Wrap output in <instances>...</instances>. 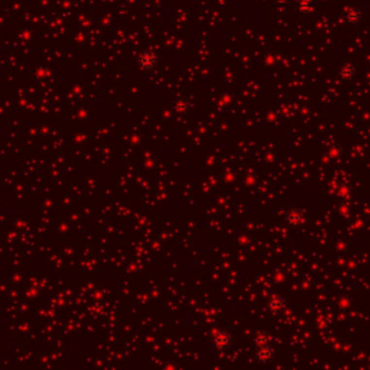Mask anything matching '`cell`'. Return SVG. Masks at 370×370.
Listing matches in <instances>:
<instances>
[{
  "instance_id": "obj_1",
  "label": "cell",
  "mask_w": 370,
  "mask_h": 370,
  "mask_svg": "<svg viewBox=\"0 0 370 370\" xmlns=\"http://www.w3.org/2000/svg\"><path fill=\"white\" fill-rule=\"evenodd\" d=\"M253 343L256 346V357L260 363H269L275 357V350L270 346L269 334L268 333H257L253 338Z\"/></svg>"
},
{
  "instance_id": "obj_2",
  "label": "cell",
  "mask_w": 370,
  "mask_h": 370,
  "mask_svg": "<svg viewBox=\"0 0 370 370\" xmlns=\"http://www.w3.org/2000/svg\"><path fill=\"white\" fill-rule=\"evenodd\" d=\"M230 343H232V336H230L227 331H224V330L217 331V333L213 336V344H214V347L219 349V350H226V349L230 346Z\"/></svg>"
},
{
  "instance_id": "obj_3",
  "label": "cell",
  "mask_w": 370,
  "mask_h": 370,
  "mask_svg": "<svg viewBox=\"0 0 370 370\" xmlns=\"http://www.w3.org/2000/svg\"><path fill=\"white\" fill-rule=\"evenodd\" d=\"M337 77H338V80H341L344 83H349V81L354 80V77H356V67L353 64H350V62L341 65L337 69Z\"/></svg>"
},
{
  "instance_id": "obj_4",
  "label": "cell",
  "mask_w": 370,
  "mask_h": 370,
  "mask_svg": "<svg viewBox=\"0 0 370 370\" xmlns=\"http://www.w3.org/2000/svg\"><path fill=\"white\" fill-rule=\"evenodd\" d=\"M363 19L362 10L359 7H349L344 12V20L350 25V26H357Z\"/></svg>"
},
{
  "instance_id": "obj_5",
  "label": "cell",
  "mask_w": 370,
  "mask_h": 370,
  "mask_svg": "<svg viewBox=\"0 0 370 370\" xmlns=\"http://www.w3.org/2000/svg\"><path fill=\"white\" fill-rule=\"evenodd\" d=\"M266 307H268V309H269L272 314H279V312H282L284 308H285V301H284L282 297L273 295V297H270V298L268 300Z\"/></svg>"
},
{
  "instance_id": "obj_6",
  "label": "cell",
  "mask_w": 370,
  "mask_h": 370,
  "mask_svg": "<svg viewBox=\"0 0 370 370\" xmlns=\"http://www.w3.org/2000/svg\"><path fill=\"white\" fill-rule=\"evenodd\" d=\"M304 221V213L298 208H292L286 213V223L291 226H300Z\"/></svg>"
},
{
  "instance_id": "obj_7",
  "label": "cell",
  "mask_w": 370,
  "mask_h": 370,
  "mask_svg": "<svg viewBox=\"0 0 370 370\" xmlns=\"http://www.w3.org/2000/svg\"><path fill=\"white\" fill-rule=\"evenodd\" d=\"M139 64L143 69H153L156 65V57L152 52H143L139 57Z\"/></svg>"
},
{
  "instance_id": "obj_8",
  "label": "cell",
  "mask_w": 370,
  "mask_h": 370,
  "mask_svg": "<svg viewBox=\"0 0 370 370\" xmlns=\"http://www.w3.org/2000/svg\"><path fill=\"white\" fill-rule=\"evenodd\" d=\"M312 10V3L309 0H303L300 3V12L301 13H309Z\"/></svg>"
}]
</instances>
